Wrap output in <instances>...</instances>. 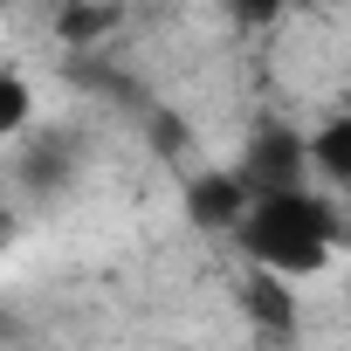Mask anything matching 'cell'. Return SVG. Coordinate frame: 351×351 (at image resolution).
<instances>
[{
  "instance_id": "obj_2",
  "label": "cell",
  "mask_w": 351,
  "mask_h": 351,
  "mask_svg": "<svg viewBox=\"0 0 351 351\" xmlns=\"http://www.w3.org/2000/svg\"><path fill=\"white\" fill-rule=\"evenodd\" d=\"M234 180L248 186V200L255 193H289V186H303L310 180V165H303V131L296 124H255V138L241 145V165H234Z\"/></svg>"
},
{
  "instance_id": "obj_8",
  "label": "cell",
  "mask_w": 351,
  "mask_h": 351,
  "mask_svg": "<svg viewBox=\"0 0 351 351\" xmlns=\"http://www.w3.org/2000/svg\"><path fill=\"white\" fill-rule=\"evenodd\" d=\"M28 117H35L28 76H21V69H0V145H8L14 131H28Z\"/></svg>"
},
{
  "instance_id": "obj_5",
  "label": "cell",
  "mask_w": 351,
  "mask_h": 351,
  "mask_svg": "<svg viewBox=\"0 0 351 351\" xmlns=\"http://www.w3.org/2000/svg\"><path fill=\"white\" fill-rule=\"evenodd\" d=\"M241 303H248V317L269 330V337H296V282H276V276H248L241 282Z\"/></svg>"
},
{
  "instance_id": "obj_4",
  "label": "cell",
  "mask_w": 351,
  "mask_h": 351,
  "mask_svg": "<svg viewBox=\"0 0 351 351\" xmlns=\"http://www.w3.org/2000/svg\"><path fill=\"white\" fill-rule=\"evenodd\" d=\"M303 165L317 172V180L337 193V186H351V117L337 110V117H324L310 138H303Z\"/></svg>"
},
{
  "instance_id": "obj_9",
  "label": "cell",
  "mask_w": 351,
  "mask_h": 351,
  "mask_svg": "<svg viewBox=\"0 0 351 351\" xmlns=\"http://www.w3.org/2000/svg\"><path fill=\"white\" fill-rule=\"evenodd\" d=\"M145 131H152V145H158L165 158L193 145V124H186V117H172V110H152V117H145Z\"/></svg>"
},
{
  "instance_id": "obj_6",
  "label": "cell",
  "mask_w": 351,
  "mask_h": 351,
  "mask_svg": "<svg viewBox=\"0 0 351 351\" xmlns=\"http://www.w3.org/2000/svg\"><path fill=\"white\" fill-rule=\"evenodd\" d=\"M69 172H76V145H69V138H56V131H49V138H35V145L21 152V186H28V193H56Z\"/></svg>"
},
{
  "instance_id": "obj_3",
  "label": "cell",
  "mask_w": 351,
  "mask_h": 351,
  "mask_svg": "<svg viewBox=\"0 0 351 351\" xmlns=\"http://www.w3.org/2000/svg\"><path fill=\"white\" fill-rule=\"evenodd\" d=\"M248 214V186L234 172H193L186 180V221L207 228V234H234Z\"/></svg>"
},
{
  "instance_id": "obj_7",
  "label": "cell",
  "mask_w": 351,
  "mask_h": 351,
  "mask_svg": "<svg viewBox=\"0 0 351 351\" xmlns=\"http://www.w3.org/2000/svg\"><path fill=\"white\" fill-rule=\"evenodd\" d=\"M104 28H117V8H97V0H62V14H56V35L76 49V42H97Z\"/></svg>"
},
{
  "instance_id": "obj_10",
  "label": "cell",
  "mask_w": 351,
  "mask_h": 351,
  "mask_svg": "<svg viewBox=\"0 0 351 351\" xmlns=\"http://www.w3.org/2000/svg\"><path fill=\"white\" fill-rule=\"evenodd\" d=\"M221 8H228V14H241V21H276L289 0H221Z\"/></svg>"
},
{
  "instance_id": "obj_1",
  "label": "cell",
  "mask_w": 351,
  "mask_h": 351,
  "mask_svg": "<svg viewBox=\"0 0 351 351\" xmlns=\"http://www.w3.org/2000/svg\"><path fill=\"white\" fill-rule=\"evenodd\" d=\"M241 255L276 276V282H303L317 269H330L337 255V207L310 186H289V193H255L248 214H241Z\"/></svg>"
}]
</instances>
